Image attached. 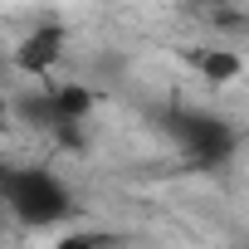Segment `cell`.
<instances>
[{"mask_svg": "<svg viewBox=\"0 0 249 249\" xmlns=\"http://www.w3.org/2000/svg\"><path fill=\"white\" fill-rule=\"evenodd\" d=\"M93 112V93L83 83H49L44 93H30L20 103V117L39 132L59 137L69 152H83V117Z\"/></svg>", "mask_w": 249, "mask_h": 249, "instance_id": "obj_3", "label": "cell"}, {"mask_svg": "<svg viewBox=\"0 0 249 249\" xmlns=\"http://www.w3.org/2000/svg\"><path fill=\"white\" fill-rule=\"evenodd\" d=\"M0 200H5V210L20 225H30V230H54V225H64L73 215V191L49 166L0 171Z\"/></svg>", "mask_w": 249, "mask_h": 249, "instance_id": "obj_1", "label": "cell"}, {"mask_svg": "<svg viewBox=\"0 0 249 249\" xmlns=\"http://www.w3.org/2000/svg\"><path fill=\"white\" fill-rule=\"evenodd\" d=\"M161 132L196 161V166H220L239 152V132L234 122H225L220 112H200V107H171V112H157Z\"/></svg>", "mask_w": 249, "mask_h": 249, "instance_id": "obj_2", "label": "cell"}, {"mask_svg": "<svg viewBox=\"0 0 249 249\" xmlns=\"http://www.w3.org/2000/svg\"><path fill=\"white\" fill-rule=\"evenodd\" d=\"M54 249H127V234L103 230V225H78V230L59 234V239H54Z\"/></svg>", "mask_w": 249, "mask_h": 249, "instance_id": "obj_5", "label": "cell"}, {"mask_svg": "<svg viewBox=\"0 0 249 249\" xmlns=\"http://www.w3.org/2000/svg\"><path fill=\"white\" fill-rule=\"evenodd\" d=\"M0 210H5V200H0Z\"/></svg>", "mask_w": 249, "mask_h": 249, "instance_id": "obj_7", "label": "cell"}, {"mask_svg": "<svg viewBox=\"0 0 249 249\" xmlns=\"http://www.w3.org/2000/svg\"><path fill=\"white\" fill-rule=\"evenodd\" d=\"M196 64H200V73H205L210 83H230V78H239V69H244V59H239L234 49H210V54H196Z\"/></svg>", "mask_w": 249, "mask_h": 249, "instance_id": "obj_6", "label": "cell"}, {"mask_svg": "<svg viewBox=\"0 0 249 249\" xmlns=\"http://www.w3.org/2000/svg\"><path fill=\"white\" fill-rule=\"evenodd\" d=\"M64 44H69V30L59 25V20H39L20 44H15V69L20 73H35V78H44L49 69H59V59H64Z\"/></svg>", "mask_w": 249, "mask_h": 249, "instance_id": "obj_4", "label": "cell"}]
</instances>
